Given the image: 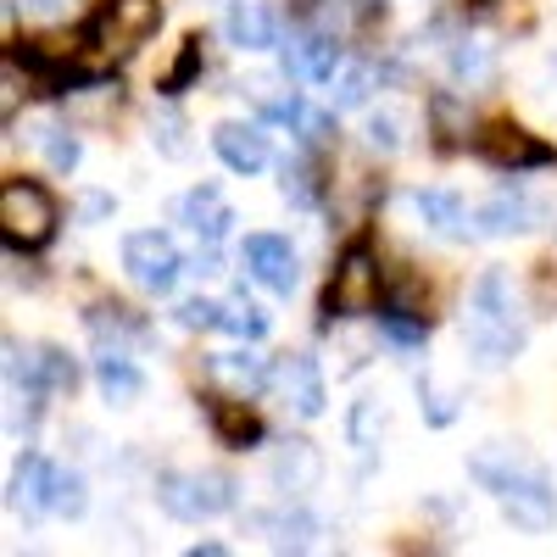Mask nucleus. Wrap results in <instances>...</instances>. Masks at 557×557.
<instances>
[{
    "label": "nucleus",
    "instance_id": "f257e3e1",
    "mask_svg": "<svg viewBox=\"0 0 557 557\" xmlns=\"http://www.w3.org/2000/svg\"><path fill=\"white\" fill-rule=\"evenodd\" d=\"M469 474L502 502V513L524 535H546L557 524V491L546 480V469L535 457H524L519 446H485L469 457Z\"/></svg>",
    "mask_w": 557,
    "mask_h": 557
},
{
    "label": "nucleus",
    "instance_id": "f03ea898",
    "mask_svg": "<svg viewBox=\"0 0 557 557\" xmlns=\"http://www.w3.org/2000/svg\"><path fill=\"white\" fill-rule=\"evenodd\" d=\"M462 335H469V351L480 368H502L524 351V312L513 301V285H507V273L491 268L474 278L469 290V323H462Z\"/></svg>",
    "mask_w": 557,
    "mask_h": 557
},
{
    "label": "nucleus",
    "instance_id": "7ed1b4c3",
    "mask_svg": "<svg viewBox=\"0 0 557 557\" xmlns=\"http://www.w3.org/2000/svg\"><path fill=\"white\" fill-rule=\"evenodd\" d=\"M157 28H162V0H107V7L84 23V45L107 62H123Z\"/></svg>",
    "mask_w": 557,
    "mask_h": 557
},
{
    "label": "nucleus",
    "instance_id": "20e7f679",
    "mask_svg": "<svg viewBox=\"0 0 557 557\" xmlns=\"http://www.w3.org/2000/svg\"><path fill=\"white\" fill-rule=\"evenodd\" d=\"M0 228H7L12 251L51 246V235H57V201H51V190L34 184V178H7V190H0Z\"/></svg>",
    "mask_w": 557,
    "mask_h": 557
},
{
    "label": "nucleus",
    "instance_id": "39448f33",
    "mask_svg": "<svg viewBox=\"0 0 557 557\" xmlns=\"http://www.w3.org/2000/svg\"><path fill=\"white\" fill-rule=\"evenodd\" d=\"M157 502H162V513H173L184 524H201V519H218L235 507V480H223V474H162Z\"/></svg>",
    "mask_w": 557,
    "mask_h": 557
},
{
    "label": "nucleus",
    "instance_id": "423d86ee",
    "mask_svg": "<svg viewBox=\"0 0 557 557\" xmlns=\"http://www.w3.org/2000/svg\"><path fill=\"white\" fill-rule=\"evenodd\" d=\"M323 312H335V318H368V312H380V262H374V251H368V246H351L335 262Z\"/></svg>",
    "mask_w": 557,
    "mask_h": 557
},
{
    "label": "nucleus",
    "instance_id": "0eeeda50",
    "mask_svg": "<svg viewBox=\"0 0 557 557\" xmlns=\"http://www.w3.org/2000/svg\"><path fill=\"white\" fill-rule=\"evenodd\" d=\"M123 273L134 278L146 296H168L178 285V273H184V257L168 235H157V228H139V235L123 240Z\"/></svg>",
    "mask_w": 557,
    "mask_h": 557
},
{
    "label": "nucleus",
    "instance_id": "6e6552de",
    "mask_svg": "<svg viewBox=\"0 0 557 557\" xmlns=\"http://www.w3.org/2000/svg\"><path fill=\"white\" fill-rule=\"evenodd\" d=\"M541 223H552V207L530 190H496L474 212L480 235H530V228H541Z\"/></svg>",
    "mask_w": 557,
    "mask_h": 557
},
{
    "label": "nucleus",
    "instance_id": "1a4fd4ad",
    "mask_svg": "<svg viewBox=\"0 0 557 557\" xmlns=\"http://www.w3.org/2000/svg\"><path fill=\"white\" fill-rule=\"evenodd\" d=\"M480 157H485L491 168H507V173H524V168L557 162V151L546 146V139H535V134L519 128V123H491V128L480 134Z\"/></svg>",
    "mask_w": 557,
    "mask_h": 557
},
{
    "label": "nucleus",
    "instance_id": "9d476101",
    "mask_svg": "<svg viewBox=\"0 0 557 557\" xmlns=\"http://www.w3.org/2000/svg\"><path fill=\"white\" fill-rule=\"evenodd\" d=\"M240 268L257 278V285H268L273 296H290V290H296V278H301L290 240H278V235H246V246H240Z\"/></svg>",
    "mask_w": 557,
    "mask_h": 557
},
{
    "label": "nucleus",
    "instance_id": "9b49d317",
    "mask_svg": "<svg viewBox=\"0 0 557 557\" xmlns=\"http://www.w3.org/2000/svg\"><path fill=\"white\" fill-rule=\"evenodd\" d=\"M278 67L296 84H330L335 67H341V45L323 39V34H290L278 45Z\"/></svg>",
    "mask_w": 557,
    "mask_h": 557
},
{
    "label": "nucleus",
    "instance_id": "f8f14e48",
    "mask_svg": "<svg viewBox=\"0 0 557 557\" xmlns=\"http://www.w3.org/2000/svg\"><path fill=\"white\" fill-rule=\"evenodd\" d=\"M273 385H278V396H285V407H290L296 418H318V412H323V401H330L323 368H318L307 351H296V357L278 362V368H273Z\"/></svg>",
    "mask_w": 557,
    "mask_h": 557
},
{
    "label": "nucleus",
    "instance_id": "ddd939ff",
    "mask_svg": "<svg viewBox=\"0 0 557 557\" xmlns=\"http://www.w3.org/2000/svg\"><path fill=\"white\" fill-rule=\"evenodd\" d=\"M178 223L190 228L201 246H218V240L228 235V223H235V212H228V201H223L218 184H201V190H190V196L178 201Z\"/></svg>",
    "mask_w": 557,
    "mask_h": 557
},
{
    "label": "nucleus",
    "instance_id": "4468645a",
    "mask_svg": "<svg viewBox=\"0 0 557 557\" xmlns=\"http://www.w3.org/2000/svg\"><path fill=\"white\" fill-rule=\"evenodd\" d=\"M223 28H228V45H240V51H273L278 45V12L268 0H235Z\"/></svg>",
    "mask_w": 557,
    "mask_h": 557
},
{
    "label": "nucleus",
    "instance_id": "2eb2a0df",
    "mask_svg": "<svg viewBox=\"0 0 557 557\" xmlns=\"http://www.w3.org/2000/svg\"><path fill=\"white\" fill-rule=\"evenodd\" d=\"M51 474H57V462H45L39 451H23V462L12 469V513L23 519L51 513Z\"/></svg>",
    "mask_w": 557,
    "mask_h": 557
},
{
    "label": "nucleus",
    "instance_id": "dca6fc26",
    "mask_svg": "<svg viewBox=\"0 0 557 557\" xmlns=\"http://www.w3.org/2000/svg\"><path fill=\"white\" fill-rule=\"evenodd\" d=\"M212 151L223 157V168H235V173H262L268 168V134L257 123H223L212 134Z\"/></svg>",
    "mask_w": 557,
    "mask_h": 557
},
{
    "label": "nucleus",
    "instance_id": "f3484780",
    "mask_svg": "<svg viewBox=\"0 0 557 557\" xmlns=\"http://www.w3.org/2000/svg\"><path fill=\"white\" fill-rule=\"evenodd\" d=\"M273 485L285 491V496H307L318 480H323V457H318V446L312 441H285L273 451Z\"/></svg>",
    "mask_w": 557,
    "mask_h": 557
},
{
    "label": "nucleus",
    "instance_id": "a211bd4d",
    "mask_svg": "<svg viewBox=\"0 0 557 557\" xmlns=\"http://www.w3.org/2000/svg\"><path fill=\"white\" fill-rule=\"evenodd\" d=\"M251 524L268 535L273 552H307V546H318V535H323V524L307 513V507H285V513H251Z\"/></svg>",
    "mask_w": 557,
    "mask_h": 557
},
{
    "label": "nucleus",
    "instance_id": "6ab92c4d",
    "mask_svg": "<svg viewBox=\"0 0 557 557\" xmlns=\"http://www.w3.org/2000/svg\"><path fill=\"white\" fill-rule=\"evenodd\" d=\"M207 418H212V435L228 446V451H246L262 441V418L246 407V401H207Z\"/></svg>",
    "mask_w": 557,
    "mask_h": 557
},
{
    "label": "nucleus",
    "instance_id": "aec40b11",
    "mask_svg": "<svg viewBox=\"0 0 557 557\" xmlns=\"http://www.w3.org/2000/svg\"><path fill=\"white\" fill-rule=\"evenodd\" d=\"M412 212L424 218L435 235H446V240L469 235V212H462V201H457L451 190H418V196H412Z\"/></svg>",
    "mask_w": 557,
    "mask_h": 557
},
{
    "label": "nucleus",
    "instance_id": "412c9836",
    "mask_svg": "<svg viewBox=\"0 0 557 557\" xmlns=\"http://www.w3.org/2000/svg\"><path fill=\"white\" fill-rule=\"evenodd\" d=\"M96 385L107 401L128 407L139 391H146V380H139V368L128 362V351H96Z\"/></svg>",
    "mask_w": 557,
    "mask_h": 557
},
{
    "label": "nucleus",
    "instance_id": "4be33fe9",
    "mask_svg": "<svg viewBox=\"0 0 557 557\" xmlns=\"http://www.w3.org/2000/svg\"><path fill=\"white\" fill-rule=\"evenodd\" d=\"M262 112L273 117V123H285V128H296L307 146H318V139H330V112H318V107H307L301 96H285V101H262Z\"/></svg>",
    "mask_w": 557,
    "mask_h": 557
},
{
    "label": "nucleus",
    "instance_id": "5701e85b",
    "mask_svg": "<svg viewBox=\"0 0 557 557\" xmlns=\"http://www.w3.org/2000/svg\"><path fill=\"white\" fill-rule=\"evenodd\" d=\"M212 374L228 385V391H240V396H257L273 374H268V362L257 357V351H223V357H212Z\"/></svg>",
    "mask_w": 557,
    "mask_h": 557
},
{
    "label": "nucleus",
    "instance_id": "b1692460",
    "mask_svg": "<svg viewBox=\"0 0 557 557\" xmlns=\"http://www.w3.org/2000/svg\"><path fill=\"white\" fill-rule=\"evenodd\" d=\"M223 330L240 335V341H262V335H268V312H262L257 301H246V290H240V296L223 301Z\"/></svg>",
    "mask_w": 557,
    "mask_h": 557
},
{
    "label": "nucleus",
    "instance_id": "393cba45",
    "mask_svg": "<svg viewBox=\"0 0 557 557\" xmlns=\"http://www.w3.org/2000/svg\"><path fill=\"white\" fill-rule=\"evenodd\" d=\"M380 335H385L391 346L412 351V346H424V335H430V323H424V312H407V307H391V312H380Z\"/></svg>",
    "mask_w": 557,
    "mask_h": 557
},
{
    "label": "nucleus",
    "instance_id": "a878e982",
    "mask_svg": "<svg viewBox=\"0 0 557 557\" xmlns=\"http://www.w3.org/2000/svg\"><path fill=\"white\" fill-rule=\"evenodd\" d=\"M84 507H89L84 474H78V469H57V474H51V513H62V519H78Z\"/></svg>",
    "mask_w": 557,
    "mask_h": 557
},
{
    "label": "nucleus",
    "instance_id": "bb28decb",
    "mask_svg": "<svg viewBox=\"0 0 557 557\" xmlns=\"http://www.w3.org/2000/svg\"><path fill=\"white\" fill-rule=\"evenodd\" d=\"M278 190H285V201L290 207H318V178H312V168L307 162H285V168H278Z\"/></svg>",
    "mask_w": 557,
    "mask_h": 557
},
{
    "label": "nucleus",
    "instance_id": "cd10ccee",
    "mask_svg": "<svg viewBox=\"0 0 557 557\" xmlns=\"http://www.w3.org/2000/svg\"><path fill=\"white\" fill-rule=\"evenodd\" d=\"M335 89H330V101H335V112H351V107H362L368 101V89H374V67H346L341 78H330Z\"/></svg>",
    "mask_w": 557,
    "mask_h": 557
},
{
    "label": "nucleus",
    "instance_id": "c85d7f7f",
    "mask_svg": "<svg viewBox=\"0 0 557 557\" xmlns=\"http://www.w3.org/2000/svg\"><path fill=\"white\" fill-rule=\"evenodd\" d=\"M380 430H385V407H380V396H362L357 407H351V446H380Z\"/></svg>",
    "mask_w": 557,
    "mask_h": 557
},
{
    "label": "nucleus",
    "instance_id": "c756f323",
    "mask_svg": "<svg viewBox=\"0 0 557 557\" xmlns=\"http://www.w3.org/2000/svg\"><path fill=\"white\" fill-rule=\"evenodd\" d=\"M451 73H457L462 84H485V78H491V45L462 39L457 51H451Z\"/></svg>",
    "mask_w": 557,
    "mask_h": 557
},
{
    "label": "nucleus",
    "instance_id": "7c9ffc66",
    "mask_svg": "<svg viewBox=\"0 0 557 557\" xmlns=\"http://www.w3.org/2000/svg\"><path fill=\"white\" fill-rule=\"evenodd\" d=\"M418 407H424L430 424H451V418H457V396H451V391H441L430 374L418 380Z\"/></svg>",
    "mask_w": 557,
    "mask_h": 557
},
{
    "label": "nucleus",
    "instance_id": "2f4dec72",
    "mask_svg": "<svg viewBox=\"0 0 557 557\" xmlns=\"http://www.w3.org/2000/svg\"><path fill=\"white\" fill-rule=\"evenodd\" d=\"M178 330H223V307L207 301V296L178 301Z\"/></svg>",
    "mask_w": 557,
    "mask_h": 557
},
{
    "label": "nucleus",
    "instance_id": "473e14b6",
    "mask_svg": "<svg viewBox=\"0 0 557 557\" xmlns=\"http://www.w3.org/2000/svg\"><path fill=\"white\" fill-rule=\"evenodd\" d=\"M45 157H51L57 173H73L78 168V139L67 128H45Z\"/></svg>",
    "mask_w": 557,
    "mask_h": 557
},
{
    "label": "nucleus",
    "instance_id": "72a5a7b5",
    "mask_svg": "<svg viewBox=\"0 0 557 557\" xmlns=\"http://www.w3.org/2000/svg\"><path fill=\"white\" fill-rule=\"evenodd\" d=\"M39 380H45V391H73V362L62 357V351H51V346H45L39 351Z\"/></svg>",
    "mask_w": 557,
    "mask_h": 557
},
{
    "label": "nucleus",
    "instance_id": "f704fd0d",
    "mask_svg": "<svg viewBox=\"0 0 557 557\" xmlns=\"http://www.w3.org/2000/svg\"><path fill=\"white\" fill-rule=\"evenodd\" d=\"M196 67H201V39H184V57L173 62V73L162 78V89H168V96H178V89L196 78Z\"/></svg>",
    "mask_w": 557,
    "mask_h": 557
},
{
    "label": "nucleus",
    "instance_id": "c9c22d12",
    "mask_svg": "<svg viewBox=\"0 0 557 557\" xmlns=\"http://www.w3.org/2000/svg\"><path fill=\"white\" fill-rule=\"evenodd\" d=\"M368 146H374V151H396L401 146V117H368Z\"/></svg>",
    "mask_w": 557,
    "mask_h": 557
},
{
    "label": "nucleus",
    "instance_id": "e433bc0d",
    "mask_svg": "<svg viewBox=\"0 0 557 557\" xmlns=\"http://www.w3.org/2000/svg\"><path fill=\"white\" fill-rule=\"evenodd\" d=\"M23 17H62L67 12V0H17Z\"/></svg>",
    "mask_w": 557,
    "mask_h": 557
},
{
    "label": "nucleus",
    "instance_id": "4c0bfd02",
    "mask_svg": "<svg viewBox=\"0 0 557 557\" xmlns=\"http://www.w3.org/2000/svg\"><path fill=\"white\" fill-rule=\"evenodd\" d=\"M362 7H374V0H362Z\"/></svg>",
    "mask_w": 557,
    "mask_h": 557
}]
</instances>
